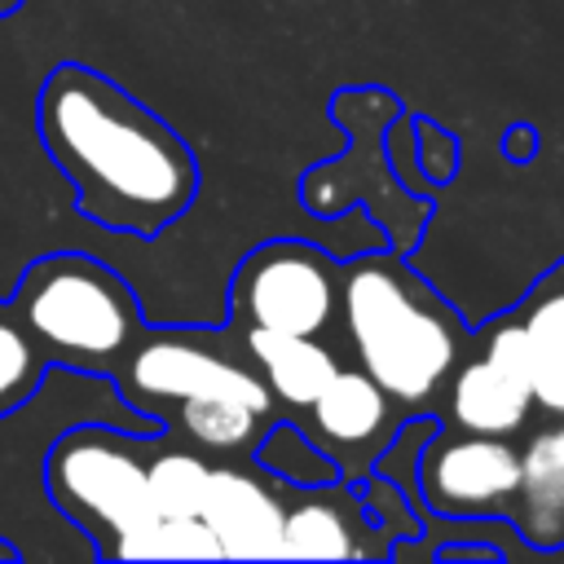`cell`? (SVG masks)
I'll return each instance as SVG.
<instances>
[{
  "label": "cell",
  "instance_id": "6da1fadb",
  "mask_svg": "<svg viewBox=\"0 0 564 564\" xmlns=\"http://www.w3.org/2000/svg\"><path fill=\"white\" fill-rule=\"evenodd\" d=\"M35 128L79 216L101 229L154 238L198 194V159L181 132L93 66L62 62L44 75Z\"/></svg>",
  "mask_w": 564,
  "mask_h": 564
},
{
  "label": "cell",
  "instance_id": "7a4b0ae2",
  "mask_svg": "<svg viewBox=\"0 0 564 564\" xmlns=\"http://www.w3.org/2000/svg\"><path fill=\"white\" fill-rule=\"evenodd\" d=\"M339 322L357 366L379 379L397 405L432 401L467 357L458 313L397 256L339 264Z\"/></svg>",
  "mask_w": 564,
  "mask_h": 564
},
{
  "label": "cell",
  "instance_id": "3957f363",
  "mask_svg": "<svg viewBox=\"0 0 564 564\" xmlns=\"http://www.w3.org/2000/svg\"><path fill=\"white\" fill-rule=\"evenodd\" d=\"M9 304L53 366L84 375H115L132 344L145 335L132 286L79 251H53L26 264Z\"/></svg>",
  "mask_w": 564,
  "mask_h": 564
},
{
  "label": "cell",
  "instance_id": "277c9868",
  "mask_svg": "<svg viewBox=\"0 0 564 564\" xmlns=\"http://www.w3.org/2000/svg\"><path fill=\"white\" fill-rule=\"evenodd\" d=\"M145 454L137 432H115L101 423L66 427L44 454V494L48 502L97 542V555L110 560L115 542L145 524L150 485H145Z\"/></svg>",
  "mask_w": 564,
  "mask_h": 564
},
{
  "label": "cell",
  "instance_id": "5b68a950",
  "mask_svg": "<svg viewBox=\"0 0 564 564\" xmlns=\"http://www.w3.org/2000/svg\"><path fill=\"white\" fill-rule=\"evenodd\" d=\"M229 317L238 326L322 335L339 317V264L304 238L260 242L229 278Z\"/></svg>",
  "mask_w": 564,
  "mask_h": 564
},
{
  "label": "cell",
  "instance_id": "8992f818",
  "mask_svg": "<svg viewBox=\"0 0 564 564\" xmlns=\"http://www.w3.org/2000/svg\"><path fill=\"white\" fill-rule=\"evenodd\" d=\"M520 485V449L507 436L445 427L419 454V498L445 520L507 516Z\"/></svg>",
  "mask_w": 564,
  "mask_h": 564
},
{
  "label": "cell",
  "instance_id": "52a82bcc",
  "mask_svg": "<svg viewBox=\"0 0 564 564\" xmlns=\"http://www.w3.org/2000/svg\"><path fill=\"white\" fill-rule=\"evenodd\" d=\"M304 432L344 480H361L397 441V401L361 366H339L304 410Z\"/></svg>",
  "mask_w": 564,
  "mask_h": 564
},
{
  "label": "cell",
  "instance_id": "ba28073f",
  "mask_svg": "<svg viewBox=\"0 0 564 564\" xmlns=\"http://www.w3.org/2000/svg\"><path fill=\"white\" fill-rule=\"evenodd\" d=\"M242 366H247L242 357L220 352L189 330H154L132 344V352L119 361V370L110 379L119 383V397L137 414L163 423V410H172L189 392L229 383Z\"/></svg>",
  "mask_w": 564,
  "mask_h": 564
},
{
  "label": "cell",
  "instance_id": "9c48e42d",
  "mask_svg": "<svg viewBox=\"0 0 564 564\" xmlns=\"http://www.w3.org/2000/svg\"><path fill=\"white\" fill-rule=\"evenodd\" d=\"M278 476H260L238 463H220L207 471L203 494V524L216 533L220 555L234 560H273L282 551V516L286 498Z\"/></svg>",
  "mask_w": 564,
  "mask_h": 564
},
{
  "label": "cell",
  "instance_id": "30bf717a",
  "mask_svg": "<svg viewBox=\"0 0 564 564\" xmlns=\"http://www.w3.org/2000/svg\"><path fill=\"white\" fill-rule=\"evenodd\" d=\"M366 498L344 480L291 489L282 516V551L286 560H366Z\"/></svg>",
  "mask_w": 564,
  "mask_h": 564
},
{
  "label": "cell",
  "instance_id": "8fae6325",
  "mask_svg": "<svg viewBox=\"0 0 564 564\" xmlns=\"http://www.w3.org/2000/svg\"><path fill=\"white\" fill-rule=\"evenodd\" d=\"M273 405L278 401H273L269 383L247 361L229 383L207 388V392H189L185 401H176L172 414L194 445L216 449V454H242L273 423Z\"/></svg>",
  "mask_w": 564,
  "mask_h": 564
},
{
  "label": "cell",
  "instance_id": "7c38bea8",
  "mask_svg": "<svg viewBox=\"0 0 564 564\" xmlns=\"http://www.w3.org/2000/svg\"><path fill=\"white\" fill-rule=\"evenodd\" d=\"M533 410V383L494 366L485 352L463 357L445 379V414L463 432L511 436Z\"/></svg>",
  "mask_w": 564,
  "mask_h": 564
},
{
  "label": "cell",
  "instance_id": "4fadbf2b",
  "mask_svg": "<svg viewBox=\"0 0 564 564\" xmlns=\"http://www.w3.org/2000/svg\"><path fill=\"white\" fill-rule=\"evenodd\" d=\"M520 538L538 551L564 546V419L542 427L520 449V485L507 511Z\"/></svg>",
  "mask_w": 564,
  "mask_h": 564
},
{
  "label": "cell",
  "instance_id": "5bb4252c",
  "mask_svg": "<svg viewBox=\"0 0 564 564\" xmlns=\"http://www.w3.org/2000/svg\"><path fill=\"white\" fill-rule=\"evenodd\" d=\"M242 352L256 366V375L269 383L273 401L286 410H308L317 392L330 383L339 370L335 352L317 344V335H286V330H264V326H242Z\"/></svg>",
  "mask_w": 564,
  "mask_h": 564
},
{
  "label": "cell",
  "instance_id": "9a60e30c",
  "mask_svg": "<svg viewBox=\"0 0 564 564\" xmlns=\"http://www.w3.org/2000/svg\"><path fill=\"white\" fill-rule=\"evenodd\" d=\"M533 352V405L564 419V260L551 264L516 308Z\"/></svg>",
  "mask_w": 564,
  "mask_h": 564
},
{
  "label": "cell",
  "instance_id": "2e32d148",
  "mask_svg": "<svg viewBox=\"0 0 564 564\" xmlns=\"http://www.w3.org/2000/svg\"><path fill=\"white\" fill-rule=\"evenodd\" d=\"M225 560L216 533L203 524V516H150L132 533L115 542L110 560Z\"/></svg>",
  "mask_w": 564,
  "mask_h": 564
},
{
  "label": "cell",
  "instance_id": "e0dca14e",
  "mask_svg": "<svg viewBox=\"0 0 564 564\" xmlns=\"http://www.w3.org/2000/svg\"><path fill=\"white\" fill-rule=\"evenodd\" d=\"M44 370H48L44 348L35 344V335L26 330L18 308L0 300V419L22 410L40 392Z\"/></svg>",
  "mask_w": 564,
  "mask_h": 564
},
{
  "label": "cell",
  "instance_id": "ac0fdd59",
  "mask_svg": "<svg viewBox=\"0 0 564 564\" xmlns=\"http://www.w3.org/2000/svg\"><path fill=\"white\" fill-rule=\"evenodd\" d=\"M207 471L212 463L189 454V449H167L145 463V485H150V511L154 516H198L203 494H207Z\"/></svg>",
  "mask_w": 564,
  "mask_h": 564
},
{
  "label": "cell",
  "instance_id": "d6986e66",
  "mask_svg": "<svg viewBox=\"0 0 564 564\" xmlns=\"http://www.w3.org/2000/svg\"><path fill=\"white\" fill-rule=\"evenodd\" d=\"M291 423H282V419H273L269 427H264V436H260V445H256V467L260 471H269V476H278L286 489H304V485H326V480H344L339 476V467L317 449V441L304 432L300 436V449L291 454Z\"/></svg>",
  "mask_w": 564,
  "mask_h": 564
},
{
  "label": "cell",
  "instance_id": "ffe728a7",
  "mask_svg": "<svg viewBox=\"0 0 564 564\" xmlns=\"http://www.w3.org/2000/svg\"><path fill=\"white\" fill-rule=\"evenodd\" d=\"M22 4H26V0H0V18H9V13L22 9Z\"/></svg>",
  "mask_w": 564,
  "mask_h": 564
},
{
  "label": "cell",
  "instance_id": "44dd1931",
  "mask_svg": "<svg viewBox=\"0 0 564 564\" xmlns=\"http://www.w3.org/2000/svg\"><path fill=\"white\" fill-rule=\"evenodd\" d=\"M18 555V546H9V542H0V560H13Z\"/></svg>",
  "mask_w": 564,
  "mask_h": 564
}]
</instances>
